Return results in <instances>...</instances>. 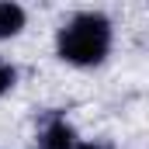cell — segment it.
<instances>
[{
    "instance_id": "6da1fadb",
    "label": "cell",
    "mask_w": 149,
    "mask_h": 149,
    "mask_svg": "<svg viewBox=\"0 0 149 149\" xmlns=\"http://www.w3.org/2000/svg\"><path fill=\"white\" fill-rule=\"evenodd\" d=\"M111 24L104 14H80L59 31V56L76 66H94L108 56Z\"/></svg>"
},
{
    "instance_id": "7a4b0ae2",
    "label": "cell",
    "mask_w": 149,
    "mask_h": 149,
    "mask_svg": "<svg viewBox=\"0 0 149 149\" xmlns=\"http://www.w3.org/2000/svg\"><path fill=\"white\" fill-rule=\"evenodd\" d=\"M73 146H76V132L66 121L49 125V128L42 132V139H38V149H73Z\"/></svg>"
},
{
    "instance_id": "3957f363",
    "label": "cell",
    "mask_w": 149,
    "mask_h": 149,
    "mask_svg": "<svg viewBox=\"0 0 149 149\" xmlns=\"http://www.w3.org/2000/svg\"><path fill=\"white\" fill-rule=\"evenodd\" d=\"M24 28V10L17 3H0V38H10Z\"/></svg>"
},
{
    "instance_id": "277c9868",
    "label": "cell",
    "mask_w": 149,
    "mask_h": 149,
    "mask_svg": "<svg viewBox=\"0 0 149 149\" xmlns=\"http://www.w3.org/2000/svg\"><path fill=\"white\" fill-rule=\"evenodd\" d=\"M10 87H14V70L7 63H0V94H7Z\"/></svg>"
},
{
    "instance_id": "5b68a950",
    "label": "cell",
    "mask_w": 149,
    "mask_h": 149,
    "mask_svg": "<svg viewBox=\"0 0 149 149\" xmlns=\"http://www.w3.org/2000/svg\"><path fill=\"white\" fill-rule=\"evenodd\" d=\"M83 149H101V146H83Z\"/></svg>"
}]
</instances>
